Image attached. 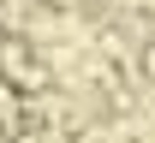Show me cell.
I'll return each mask as SVG.
<instances>
[{
    "mask_svg": "<svg viewBox=\"0 0 155 143\" xmlns=\"http://www.w3.org/2000/svg\"><path fill=\"white\" fill-rule=\"evenodd\" d=\"M143 78L155 83V42H149V48H143Z\"/></svg>",
    "mask_w": 155,
    "mask_h": 143,
    "instance_id": "obj_1",
    "label": "cell"
}]
</instances>
